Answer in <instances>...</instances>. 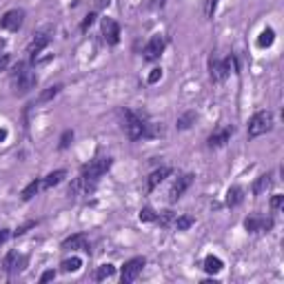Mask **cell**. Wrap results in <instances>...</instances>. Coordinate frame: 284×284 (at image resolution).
I'll list each match as a JSON object with an SVG mask.
<instances>
[{
  "label": "cell",
  "mask_w": 284,
  "mask_h": 284,
  "mask_svg": "<svg viewBox=\"0 0 284 284\" xmlns=\"http://www.w3.org/2000/svg\"><path fill=\"white\" fill-rule=\"evenodd\" d=\"M7 140V129H0V142Z\"/></svg>",
  "instance_id": "cell-39"
},
{
  "label": "cell",
  "mask_w": 284,
  "mask_h": 284,
  "mask_svg": "<svg viewBox=\"0 0 284 284\" xmlns=\"http://www.w3.org/2000/svg\"><path fill=\"white\" fill-rule=\"evenodd\" d=\"M160 78H162V69L155 67V69H151V73H149V78H146V80H149V84H155Z\"/></svg>",
  "instance_id": "cell-30"
},
{
  "label": "cell",
  "mask_w": 284,
  "mask_h": 284,
  "mask_svg": "<svg viewBox=\"0 0 284 284\" xmlns=\"http://www.w3.org/2000/svg\"><path fill=\"white\" fill-rule=\"evenodd\" d=\"M9 67V53L0 51V71H4Z\"/></svg>",
  "instance_id": "cell-34"
},
{
  "label": "cell",
  "mask_w": 284,
  "mask_h": 284,
  "mask_svg": "<svg viewBox=\"0 0 284 284\" xmlns=\"http://www.w3.org/2000/svg\"><path fill=\"white\" fill-rule=\"evenodd\" d=\"M38 189H40V182H38V180L29 182V184H27V186H25V189H22L20 198H22V200H25V202H27V200H31V198H34V195H36V193H38Z\"/></svg>",
  "instance_id": "cell-23"
},
{
  "label": "cell",
  "mask_w": 284,
  "mask_h": 284,
  "mask_svg": "<svg viewBox=\"0 0 284 284\" xmlns=\"http://www.w3.org/2000/svg\"><path fill=\"white\" fill-rule=\"evenodd\" d=\"M62 248H65V251H78V248L89 251V240H87L84 233H75V235H71V238H67L65 242H62Z\"/></svg>",
  "instance_id": "cell-12"
},
{
  "label": "cell",
  "mask_w": 284,
  "mask_h": 284,
  "mask_svg": "<svg viewBox=\"0 0 284 284\" xmlns=\"http://www.w3.org/2000/svg\"><path fill=\"white\" fill-rule=\"evenodd\" d=\"M144 264H146V260L144 257H131L129 262H124V266H122V282L124 284H131V282H136L138 280V275L142 273V269H144Z\"/></svg>",
  "instance_id": "cell-5"
},
{
  "label": "cell",
  "mask_w": 284,
  "mask_h": 284,
  "mask_svg": "<svg viewBox=\"0 0 284 284\" xmlns=\"http://www.w3.org/2000/svg\"><path fill=\"white\" fill-rule=\"evenodd\" d=\"M271 226H273V220L264 215H251L244 220V229L248 233H262V231H269Z\"/></svg>",
  "instance_id": "cell-8"
},
{
  "label": "cell",
  "mask_w": 284,
  "mask_h": 284,
  "mask_svg": "<svg viewBox=\"0 0 284 284\" xmlns=\"http://www.w3.org/2000/svg\"><path fill=\"white\" fill-rule=\"evenodd\" d=\"M269 186H271V176L264 173V176H260L255 182H253V195H262Z\"/></svg>",
  "instance_id": "cell-19"
},
{
  "label": "cell",
  "mask_w": 284,
  "mask_h": 284,
  "mask_svg": "<svg viewBox=\"0 0 284 284\" xmlns=\"http://www.w3.org/2000/svg\"><path fill=\"white\" fill-rule=\"evenodd\" d=\"M122 129L129 140H140L146 133V122L131 109H122Z\"/></svg>",
  "instance_id": "cell-2"
},
{
  "label": "cell",
  "mask_w": 284,
  "mask_h": 284,
  "mask_svg": "<svg viewBox=\"0 0 284 284\" xmlns=\"http://www.w3.org/2000/svg\"><path fill=\"white\" fill-rule=\"evenodd\" d=\"M111 164H113V160L106 158V155L93 158L89 164H84V167H82V182H84V189H87V191L91 189V186L98 182V178L105 176V173L109 171Z\"/></svg>",
  "instance_id": "cell-1"
},
{
  "label": "cell",
  "mask_w": 284,
  "mask_h": 284,
  "mask_svg": "<svg viewBox=\"0 0 284 284\" xmlns=\"http://www.w3.org/2000/svg\"><path fill=\"white\" fill-rule=\"evenodd\" d=\"M65 176H67V171H65V169H58V171L49 173V176L44 178V180H42V186H44V189H51V186L60 184V182L65 180Z\"/></svg>",
  "instance_id": "cell-17"
},
{
  "label": "cell",
  "mask_w": 284,
  "mask_h": 284,
  "mask_svg": "<svg viewBox=\"0 0 284 284\" xmlns=\"http://www.w3.org/2000/svg\"><path fill=\"white\" fill-rule=\"evenodd\" d=\"M22 20H25V11L22 9H11V11H7L0 18V27L7 31H18L22 27Z\"/></svg>",
  "instance_id": "cell-6"
},
{
  "label": "cell",
  "mask_w": 284,
  "mask_h": 284,
  "mask_svg": "<svg viewBox=\"0 0 284 284\" xmlns=\"http://www.w3.org/2000/svg\"><path fill=\"white\" fill-rule=\"evenodd\" d=\"M93 20H96V13H89V16L82 20V25H80V29H82V31H87L89 27L93 25Z\"/></svg>",
  "instance_id": "cell-33"
},
{
  "label": "cell",
  "mask_w": 284,
  "mask_h": 284,
  "mask_svg": "<svg viewBox=\"0 0 284 284\" xmlns=\"http://www.w3.org/2000/svg\"><path fill=\"white\" fill-rule=\"evenodd\" d=\"M111 4V0H96V9H105V7H109Z\"/></svg>",
  "instance_id": "cell-37"
},
{
  "label": "cell",
  "mask_w": 284,
  "mask_h": 284,
  "mask_svg": "<svg viewBox=\"0 0 284 284\" xmlns=\"http://www.w3.org/2000/svg\"><path fill=\"white\" fill-rule=\"evenodd\" d=\"M282 204H284V195H273V198H271V209H273V211L282 209Z\"/></svg>",
  "instance_id": "cell-32"
},
{
  "label": "cell",
  "mask_w": 284,
  "mask_h": 284,
  "mask_svg": "<svg viewBox=\"0 0 284 284\" xmlns=\"http://www.w3.org/2000/svg\"><path fill=\"white\" fill-rule=\"evenodd\" d=\"M273 129V115L269 113V111H257L255 115H253L251 120H248V138H260L264 136L266 131H271Z\"/></svg>",
  "instance_id": "cell-3"
},
{
  "label": "cell",
  "mask_w": 284,
  "mask_h": 284,
  "mask_svg": "<svg viewBox=\"0 0 284 284\" xmlns=\"http://www.w3.org/2000/svg\"><path fill=\"white\" fill-rule=\"evenodd\" d=\"M162 51H164V38L162 36H153V38L146 42V47H144V60L146 62H153V60H158L160 56H162Z\"/></svg>",
  "instance_id": "cell-7"
},
{
  "label": "cell",
  "mask_w": 284,
  "mask_h": 284,
  "mask_svg": "<svg viewBox=\"0 0 284 284\" xmlns=\"http://www.w3.org/2000/svg\"><path fill=\"white\" fill-rule=\"evenodd\" d=\"M193 224H195V220L191 215H180V217H176V222H173V226H176L178 231H186Z\"/></svg>",
  "instance_id": "cell-24"
},
{
  "label": "cell",
  "mask_w": 284,
  "mask_h": 284,
  "mask_svg": "<svg viewBox=\"0 0 284 284\" xmlns=\"http://www.w3.org/2000/svg\"><path fill=\"white\" fill-rule=\"evenodd\" d=\"M9 238V231L7 229H0V244H4V240Z\"/></svg>",
  "instance_id": "cell-38"
},
{
  "label": "cell",
  "mask_w": 284,
  "mask_h": 284,
  "mask_svg": "<svg viewBox=\"0 0 284 284\" xmlns=\"http://www.w3.org/2000/svg\"><path fill=\"white\" fill-rule=\"evenodd\" d=\"M193 122H195V111H186L184 115H180V118H178L176 127L178 129H189Z\"/></svg>",
  "instance_id": "cell-22"
},
{
  "label": "cell",
  "mask_w": 284,
  "mask_h": 284,
  "mask_svg": "<svg viewBox=\"0 0 284 284\" xmlns=\"http://www.w3.org/2000/svg\"><path fill=\"white\" fill-rule=\"evenodd\" d=\"M31 226H36V222H27V224H22V226H20V229H18V231H16V235H22V233H27V231H29V229H31Z\"/></svg>",
  "instance_id": "cell-36"
},
{
  "label": "cell",
  "mask_w": 284,
  "mask_h": 284,
  "mask_svg": "<svg viewBox=\"0 0 284 284\" xmlns=\"http://www.w3.org/2000/svg\"><path fill=\"white\" fill-rule=\"evenodd\" d=\"M80 266H82V260H80V257H69V260L60 262L62 273H75V271H80Z\"/></svg>",
  "instance_id": "cell-18"
},
{
  "label": "cell",
  "mask_w": 284,
  "mask_h": 284,
  "mask_svg": "<svg viewBox=\"0 0 284 284\" xmlns=\"http://www.w3.org/2000/svg\"><path fill=\"white\" fill-rule=\"evenodd\" d=\"M115 273V266L113 264H100L96 271V280H105V278H111Z\"/></svg>",
  "instance_id": "cell-27"
},
{
  "label": "cell",
  "mask_w": 284,
  "mask_h": 284,
  "mask_svg": "<svg viewBox=\"0 0 284 284\" xmlns=\"http://www.w3.org/2000/svg\"><path fill=\"white\" fill-rule=\"evenodd\" d=\"M102 36L109 44H118L120 42V25L113 18H102Z\"/></svg>",
  "instance_id": "cell-10"
},
{
  "label": "cell",
  "mask_w": 284,
  "mask_h": 284,
  "mask_svg": "<svg viewBox=\"0 0 284 284\" xmlns=\"http://www.w3.org/2000/svg\"><path fill=\"white\" fill-rule=\"evenodd\" d=\"M191 182H193V176H191V173H184V176H180L176 182H173L171 191H169V200H171V202H178V200L184 195V191L191 186Z\"/></svg>",
  "instance_id": "cell-9"
},
{
  "label": "cell",
  "mask_w": 284,
  "mask_h": 284,
  "mask_svg": "<svg viewBox=\"0 0 284 284\" xmlns=\"http://www.w3.org/2000/svg\"><path fill=\"white\" fill-rule=\"evenodd\" d=\"M56 278V271H44L42 275H40V282H49V280Z\"/></svg>",
  "instance_id": "cell-35"
},
{
  "label": "cell",
  "mask_w": 284,
  "mask_h": 284,
  "mask_svg": "<svg viewBox=\"0 0 284 284\" xmlns=\"http://www.w3.org/2000/svg\"><path fill=\"white\" fill-rule=\"evenodd\" d=\"M36 84H38V75L34 73V71L25 69L22 73L13 75V93L16 96H25V93H29L31 89H36Z\"/></svg>",
  "instance_id": "cell-4"
},
{
  "label": "cell",
  "mask_w": 284,
  "mask_h": 284,
  "mask_svg": "<svg viewBox=\"0 0 284 284\" xmlns=\"http://www.w3.org/2000/svg\"><path fill=\"white\" fill-rule=\"evenodd\" d=\"M222 71H224V75H229V73H240V71H238V60H235V56H229L224 62H222Z\"/></svg>",
  "instance_id": "cell-26"
},
{
  "label": "cell",
  "mask_w": 284,
  "mask_h": 284,
  "mask_svg": "<svg viewBox=\"0 0 284 284\" xmlns=\"http://www.w3.org/2000/svg\"><path fill=\"white\" fill-rule=\"evenodd\" d=\"M138 217H140V222H155L158 220V213H155L151 207H144V209H140V215Z\"/></svg>",
  "instance_id": "cell-28"
},
{
  "label": "cell",
  "mask_w": 284,
  "mask_h": 284,
  "mask_svg": "<svg viewBox=\"0 0 284 284\" xmlns=\"http://www.w3.org/2000/svg\"><path fill=\"white\" fill-rule=\"evenodd\" d=\"M71 140H73V131H71V129H67V131L60 136V144H58V146H60V149H67V146L71 144Z\"/></svg>",
  "instance_id": "cell-29"
},
{
  "label": "cell",
  "mask_w": 284,
  "mask_h": 284,
  "mask_svg": "<svg viewBox=\"0 0 284 284\" xmlns=\"http://www.w3.org/2000/svg\"><path fill=\"white\" fill-rule=\"evenodd\" d=\"M60 89H62L60 84H53V87L44 89V91L38 96V102H49V100H51V98H56L58 93H60Z\"/></svg>",
  "instance_id": "cell-25"
},
{
  "label": "cell",
  "mask_w": 284,
  "mask_h": 284,
  "mask_svg": "<svg viewBox=\"0 0 284 284\" xmlns=\"http://www.w3.org/2000/svg\"><path fill=\"white\" fill-rule=\"evenodd\" d=\"M155 4H158V7H160V9H162V7H164V4H167V0H155Z\"/></svg>",
  "instance_id": "cell-40"
},
{
  "label": "cell",
  "mask_w": 284,
  "mask_h": 284,
  "mask_svg": "<svg viewBox=\"0 0 284 284\" xmlns=\"http://www.w3.org/2000/svg\"><path fill=\"white\" fill-rule=\"evenodd\" d=\"M242 198H244V191L240 189V186H231L229 191H226V198H224V202H226V207H238L240 202H242Z\"/></svg>",
  "instance_id": "cell-15"
},
{
  "label": "cell",
  "mask_w": 284,
  "mask_h": 284,
  "mask_svg": "<svg viewBox=\"0 0 284 284\" xmlns=\"http://www.w3.org/2000/svg\"><path fill=\"white\" fill-rule=\"evenodd\" d=\"M169 176H171V169H169V167H160V169H155V171L149 176V182H146V191H153L155 186H158L160 182H162L164 178H169Z\"/></svg>",
  "instance_id": "cell-14"
},
{
  "label": "cell",
  "mask_w": 284,
  "mask_h": 284,
  "mask_svg": "<svg viewBox=\"0 0 284 284\" xmlns=\"http://www.w3.org/2000/svg\"><path fill=\"white\" fill-rule=\"evenodd\" d=\"M273 40H275V31L271 29H264L260 34V38H257V44H260V47H271V44H273Z\"/></svg>",
  "instance_id": "cell-21"
},
{
  "label": "cell",
  "mask_w": 284,
  "mask_h": 284,
  "mask_svg": "<svg viewBox=\"0 0 284 284\" xmlns=\"http://www.w3.org/2000/svg\"><path fill=\"white\" fill-rule=\"evenodd\" d=\"M209 69H211V80H213V82H217V80L224 78V71H222V62L217 60V58H211V62H209Z\"/></svg>",
  "instance_id": "cell-20"
},
{
  "label": "cell",
  "mask_w": 284,
  "mask_h": 284,
  "mask_svg": "<svg viewBox=\"0 0 284 284\" xmlns=\"http://www.w3.org/2000/svg\"><path fill=\"white\" fill-rule=\"evenodd\" d=\"M231 136H233V129L231 127H222V129H217V131H213L207 140L209 149H220V146H224L226 142L231 140Z\"/></svg>",
  "instance_id": "cell-11"
},
{
  "label": "cell",
  "mask_w": 284,
  "mask_h": 284,
  "mask_svg": "<svg viewBox=\"0 0 284 284\" xmlns=\"http://www.w3.org/2000/svg\"><path fill=\"white\" fill-rule=\"evenodd\" d=\"M202 269L207 271V273H220V271L224 269V262H222L220 257H215V255H207L204 257Z\"/></svg>",
  "instance_id": "cell-16"
},
{
  "label": "cell",
  "mask_w": 284,
  "mask_h": 284,
  "mask_svg": "<svg viewBox=\"0 0 284 284\" xmlns=\"http://www.w3.org/2000/svg\"><path fill=\"white\" fill-rule=\"evenodd\" d=\"M49 40H51V34H49V31H42V34H36V38L31 40L29 49H27V51L31 53V58H34V60H36V56H38V53L42 51V49L49 44Z\"/></svg>",
  "instance_id": "cell-13"
},
{
  "label": "cell",
  "mask_w": 284,
  "mask_h": 284,
  "mask_svg": "<svg viewBox=\"0 0 284 284\" xmlns=\"http://www.w3.org/2000/svg\"><path fill=\"white\" fill-rule=\"evenodd\" d=\"M215 9H217V0H207V9H204V16H207V18H213Z\"/></svg>",
  "instance_id": "cell-31"
}]
</instances>
